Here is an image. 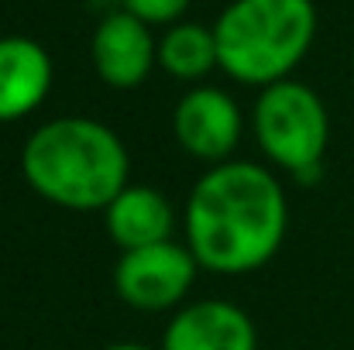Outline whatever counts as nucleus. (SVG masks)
I'll use <instances>...</instances> for the list:
<instances>
[{"instance_id":"nucleus-11","label":"nucleus","mask_w":354,"mask_h":350,"mask_svg":"<svg viewBox=\"0 0 354 350\" xmlns=\"http://www.w3.org/2000/svg\"><path fill=\"white\" fill-rule=\"evenodd\" d=\"M158 69L172 79L200 86V79L221 69L214 28L196 24V21H179L165 28V35L158 38Z\"/></svg>"},{"instance_id":"nucleus-6","label":"nucleus","mask_w":354,"mask_h":350,"mask_svg":"<svg viewBox=\"0 0 354 350\" xmlns=\"http://www.w3.org/2000/svg\"><path fill=\"white\" fill-rule=\"evenodd\" d=\"M172 134L189 158L207 162L214 168L231 162V155L237 151L244 134V117L227 90L200 83L179 97L172 110Z\"/></svg>"},{"instance_id":"nucleus-7","label":"nucleus","mask_w":354,"mask_h":350,"mask_svg":"<svg viewBox=\"0 0 354 350\" xmlns=\"http://www.w3.org/2000/svg\"><path fill=\"white\" fill-rule=\"evenodd\" d=\"M90 59L111 90H138L158 66V38L145 21L120 7L100 17L90 38Z\"/></svg>"},{"instance_id":"nucleus-13","label":"nucleus","mask_w":354,"mask_h":350,"mask_svg":"<svg viewBox=\"0 0 354 350\" xmlns=\"http://www.w3.org/2000/svg\"><path fill=\"white\" fill-rule=\"evenodd\" d=\"M104 350H155V347L138 344V340H120V344H111V347H104Z\"/></svg>"},{"instance_id":"nucleus-5","label":"nucleus","mask_w":354,"mask_h":350,"mask_svg":"<svg viewBox=\"0 0 354 350\" xmlns=\"http://www.w3.org/2000/svg\"><path fill=\"white\" fill-rule=\"evenodd\" d=\"M200 271L203 268L186 244L165 240L141 251H124L114 264V289L138 313H176L186 306Z\"/></svg>"},{"instance_id":"nucleus-12","label":"nucleus","mask_w":354,"mask_h":350,"mask_svg":"<svg viewBox=\"0 0 354 350\" xmlns=\"http://www.w3.org/2000/svg\"><path fill=\"white\" fill-rule=\"evenodd\" d=\"M193 0H120V7L127 14H134L138 21H145L148 28L151 24H179V17L189 10Z\"/></svg>"},{"instance_id":"nucleus-10","label":"nucleus","mask_w":354,"mask_h":350,"mask_svg":"<svg viewBox=\"0 0 354 350\" xmlns=\"http://www.w3.org/2000/svg\"><path fill=\"white\" fill-rule=\"evenodd\" d=\"M104 231L120 254L165 244L176 233V206L162 189L131 182L104 210Z\"/></svg>"},{"instance_id":"nucleus-2","label":"nucleus","mask_w":354,"mask_h":350,"mask_svg":"<svg viewBox=\"0 0 354 350\" xmlns=\"http://www.w3.org/2000/svg\"><path fill=\"white\" fill-rule=\"evenodd\" d=\"M17 165L35 196L73 213H104L131 186V155L120 134L93 117L45 120L24 137Z\"/></svg>"},{"instance_id":"nucleus-9","label":"nucleus","mask_w":354,"mask_h":350,"mask_svg":"<svg viewBox=\"0 0 354 350\" xmlns=\"http://www.w3.org/2000/svg\"><path fill=\"white\" fill-rule=\"evenodd\" d=\"M55 66L45 45L28 35L0 38V124L31 117L52 93Z\"/></svg>"},{"instance_id":"nucleus-3","label":"nucleus","mask_w":354,"mask_h":350,"mask_svg":"<svg viewBox=\"0 0 354 350\" xmlns=\"http://www.w3.org/2000/svg\"><path fill=\"white\" fill-rule=\"evenodd\" d=\"M221 69L241 86H275L310 55L313 0H231L214 21Z\"/></svg>"},{"instance_id":"nucleus-1","label":"nucleus","mask_w":354,"mask_h":350,"mask_svg":"<svg viewBox=\"0 0 354 350\" xmlns=\"http://www.w3.org/2000/svg\"><path fill=\"white\" fill-rule=\"evenodd\" d=\"M289 231V200L268 165L224 162L207 168L183 206V244L203 271L248 275L265 268Z\"/></svg>"},{"instance_id":"nucleus-4","label":"nucleus","mask_w":354,"mask_h":350,"mask_svg":"<svg viewBox=\"0 0 354 350\" xmlns=\"http://www.w3.org/2000/svg\"><path fill=\"white\" fill-rule=\"evenodd\" d=\"M254 141L265 162L296 182L320 179L330 144V114L317 90L299 79L265 86L254 104Z\"/></svg>"},{"instance_id":"nucleus-8","label":"nucleus","mask_w":354,"mask_h":350,"mask_svg":"<svg viewBox=\"0 0 354 350\" xmlns=\"http://www.w3.org/2000/svg\"><path fill=\"white\" fill-rule=\"evenodd\" d=\"M158 350H258V330L234 302L196 299L172 313Z\"/></svg>"}]
</instances>
